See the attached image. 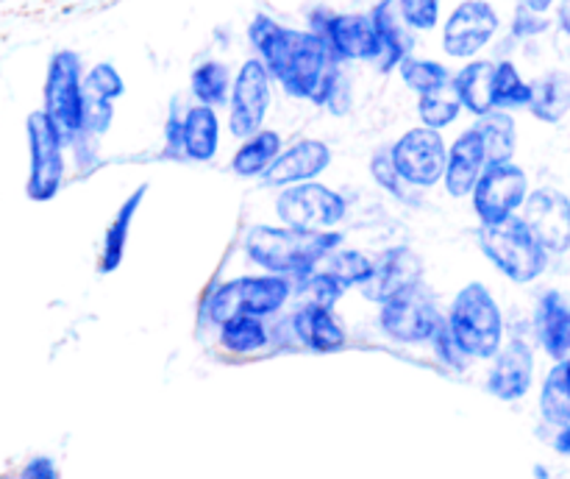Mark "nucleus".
Returning a JSON list of instances; mask_svg holds the SVG:
<instances>
[{"instance_id": "35", "label": "nucleus", "mask_w": 570, "mask_h": 479, "mask_svg": "<svg viewBox=\"0 0 570 479\" xmlns=\"http://www.w3.org/2000/svg\"><path fill=\"white\" fill-rule=\"evenodd\" d=\"M529 95H532V87L523 81L518 67L512 61H499L493 76V109H521L529 104Z\"/></svg>"}, {"instance_id": "11", "label": "nucleus", "mask_w": 570, "mask_h": 479, "mask_svg": "<svg viewBox=\"0 0 570 479\" xmlns=\"http://www.w3.org/2000/svg\"><path fill=\"white\" fill-rule=\"evenodd\" d=\"M271 104L273 76L262 65V59H248L232 78V92H228V128L234 137L245 139L262 131Z\"/></svg>"}, {"instance_id": "5", "label": "nucleus", "mask_w": 570, "mask_h": 479, "mask_svg": "<svg viewBox=\"0 0 570 479\" xmlns=\"http://www.w3.org/2000/svg\"><path fill=\"white\" fill-rule=\"evenodd\" d=\"M289 293H293L289 278L284 276H273V273L239 276L212 290L209 301H206V315L215 326L239 315L267 317L287 304Z\"/></svg>"}, {"instance_id": "42", "label": "nucleus", "mask_w": 570, "mask_h": 479, "mask_svg": "<svg viewBox=\"0 0 570 479\" xmlns=\"http://www.w3.org/2000/svg\"><path fill=\"white\" fill-rule=\"evenodd\" d=\"M546 26H549V22L540 20V14H534V11H529V9L518 11V17H515V33H521V37H529V33L543 31Z\"/></svg>"}, {"instance_id": "3", "label": "nucleus", "mask_w": 570, "mask_h": 479, "mask_svg": "<svg viewBox=\"0 0 570 479\" xmlns=\"http://www.w3.org/2000/svg\"><path fill=\"white\" fill-rule=\"evenodd\" d=\"M445 323L468 360H490L504 345V315L482 282L465 284L454 295Z\"/></svg>"}, {"instance_id": "30", "label": "nucleus", "mask_w": 570, "mask_h": 479, "mask_svg": "<svg viewBox=\"0 0 570 479\" xmlns=\"http://www.w3.org/2000/svg\"><path fill=\"white\" fill-rule=\"evenodd\" d=\"M460 115L462 104L451 84L432 89L426 95H417V117H421V126L432 128V131H443V128L454 126Z\"/></svg>"}, {"instance_id": "41", "label": "nucleus", "mask_w": 570, "mask_h": 479, "mask_svg": "<svg viewBox=\"0 0 570 479\" xmlns=\"http://www.w3.org/2000/svg\"><path fill=\"white\" fill-rule=\"evenodd\" d=\"M20 479H59V468L50 457H33L20 471Z\"/></svg>"}, {"instance_id": "6", "label": "nucleus", "mask_w": 570, "mask_h": 479, "mask_svg": "<svg viewBox=\"0 0 570 479\" xmlns=\"http://www.w3.org/2000/svg\"><path fill=\"white\" fill-rule=\"evenodd\" d=\"M28 137V182L26 195L37 204L53 201L65 184V143L59 128L53 126L42 109L31 111L26 120Z\"/></svg>"}, {"instance_id": "36", "label": "nucleus", "mask_w": 570, "mask_h": 479, "mask_svg": "<svg viewBox=\"0 0 570 479\" xmlns=\"http://www.w3.org/2000/svg\"><path fill=\"white\" fill-rule=\"evenodd\" d=\"M323 271L332 273L343 287H362L373 271V260L362 251H332L323 260Z\"/></svg>"}, {"instance_id": "21", "label": "nucleus", "mask_w": 570, "mask_h": 479, "mask_svg": "<svg viewBox=\"0 0 570 479\" xmlns=\"http://www.w3.org/2000/svg\"><path fill=\"white\" fill-rule=\"evenodd\" d=\"M178 126V154L193 162L215 159L220 148V117L217 109L204 104H193L184 117H176Z\"/></svg>"}, {"instance_id": "2", "label": "nucleus", "mask_w": 570, "mask_h": 479, "mask_svg": "<svg viewBox=\"0 0 570 479\" xmlns=\"http://www.w3.org/2000/svg\"><path fill=\"white\" fill-rule=\"evenodd\" d=\"M343 243L337 232H301L293 226H259L245 234V254L273 276L304 278Z\"/></svg>"}, {"instance_id": "33", "label": "nucleus", "mask_w": 570, "mask_h": 479, "mask_svg": "<svg viewBox=\"0 0 570 479\" xmlns=\"http://www.w3.org/2000/svg\"><path fill=\"white\" fill-rule=\"evenodd\" d=\"M220 345L232 354H250L267 345V326L262 317L239 315L220 323Z\"/></svg>"}, {"instance_id": "23", "label": "nucleus", "mask_w": 570, "mask_h": 479, "mask_svg": "<svg viewBox=\"0 0 570 479\" xmlns=\"http://www.w3.org/2000/svg\"><path fill=\"white\" fill-rule=\"evenodd\" d=\"M534 332H538L540 345L554 362L570 356V304L557 290L540 299L538 312H534Z\"/></svg>"}, {"instance_id": "20", "label": "nucleus", "mask_w": 570, "mask_h": 479, "mask_svg": "<svg viewBox=\"0 0 570 479\" xmlns=\"http://www.w3.org/2000/svg\"><path fill=\"white\" fill-rule=\"evenodd\" d=\"M484 167H488V159H484L482 139L471 126L454 139V145L449 148V159H445L443 184L451 198H471Z\"/></svg>"}, {"instance_id": "17", "label": "nucleus", "mask_w": 570, "mask_h": 479, "mask_svg": "<svg viewBox=\"0 0 570 479\" xmlns=\"http://www.w3.org/2000/svg\"><path fill=\"white\" fill-rule=\"evenodd\" d=\"M328 165H332V148L323 139H298L276 156L262 182L267 187H295V184L315 182L323 170H328Z\"/></svg>"}, {"instance_id": "7", "label": "nucleus", "mask_w": 570, "mask_h": 479, "mask_svg": "<svg viewBox=\"0 0 570 479\" xmlns=\"http://www.w3.org/2000/svg\"><path fill=\"white\" fill-rule=\"evenodd\" d=\"M348 212V201L326 184L306 182L284 187L276 198V215L284 226L301 232H334Z\"/></svg>"}, {"instance_id": "9", "label": "nucleus", "mask_w": 570, "mask_h": 479, "mask_svg": "<svg viewBox=\"0 0 570 479\" xmlns=\"http://www.w3.org/2000/svg\"><path fill=\"white\" fill-rule=\"evenodd\" d=\"M527 195L529 176L521 165H515V162L488 165L471 193L473 212L479 215L482 226H495V223L515 217Z\"/></svg>"}, {"instance_id": "29", "label": "nucleus", "mask_w": 570, "mask_h": 479, "mask_svg": "<svg viewBox=\"0 0 570 479\" xmlns=\"http://www.w3.org/2000/svg\"><path fill=\"white\" fill-rule=\"evenodd\" d=\"M148 187H139L137 193L128 195L126 204L117 209L115 221L109 223L104 234V254H100V271L111 273L122 265V256H126L128 248V234H131V223L137 217V209L142 206V195Z\"/></svg>"}, {"instance_id": "15", "label": "nucleus", "mask_w": 570, "mask_h": 479, "mask_svg": "<svg viewBox=\"0 0 570 479\" xmlns=\"http://www.w3.org/2000/svg\"><path fill=\"white\" fill-rule=\"evenodd\" d=\"M499 11L488 0H462L443 22V50L451 59H473L499 31Z\"/></svg>"}, {"instance_id": "22", "label": "nucleus", "mask_w": 570, "mask_h": 479, "mask_svg": "<svg viewBox=\"0 0 570 479\" xmlns=\"http://www.w3.org/2000/svg\"><path fill=\"white\" fill-rule=\"evenodd\" d=\"M371 20L376 28L379 45H382L379 67L393 70L406 56H412V28L406 26L404 14H401L399 0H379L376 9L371 11Z\"/></svg>"}, {"instance_id": "39", "label": "nucleus", "mask_w": 570, "mask_h": 479, "mask_svg": "<svg viewBox=\"0 0 570 479\" xmlns=\"http://www.w3.org/2000/svg\"><path fill=\"white\" fill-rule=\"evenodd\" d=\"M371 173H373V178H376L379 187L387 189L390 195H395V198H410V193H406V189H412V187L399 176L393 159H390V150H382V154L371 162Z\"/></svg>"}, {"instance_id": "24", "label": "nucleus", "mask_w": 570, "mask_h": 479, "mask_svg": "<svg viewBox=\"0 0 570 479\" xmlns=\"http://www.w3.org/2000/svg\"><path fill=\"white\" fill-rule=\"evenodd\" d=\"M293 329L301 343L306 349L317 351V354H332V351H340L345 345L343 326L334 317V312L323 310V306H301L293 317Z\"/></svg>"}, {"instance_id": "27", "label": "nucleus", "mask_w": 570, "mask_h": 479, "mask_svg": "<svg viewBox=\"0 0 570 479\" xmlns=\"http://www.w3.org/2000/svg\"><path fill=\"white\" fill-rule=\"evenodd\" d=\"M473 128H476L479 139H482L488 165L512 162V156H515V148H518V128L510 111H501V109L488 111V115L479 117V123Z\"/></svg>"}, {"instance_id": "14", "label": "nucleus", "mask_w": 570, "mask_h": 479, "mask_svg": "<svg viewBox=\"0 0 570 479\" xmlns=\"http://www.w3.org/2000/svg\"><path fill=\"white\" fill-rule=\"evenodd\" d=\"M328 45L337 61H376L382 56L371 14H321L312 17V28Z\"/></svg>"}, {"instance_id": "18", "label": "nucleus", "mask_w": 570, "mask_h": 479, "mask_svg": "<svg viewBox=\"0 0 570 479\" xmlns=\"http://www.w3.org/2000/svg\"><path fill=\"white\" fill-rule=\"evenodd\" d=\"M534 382V354L532 345L521 338H512L495 351V362L490 368L488 390L501 401H518L532 390Z\"/></svg>"}, {"instance_id": "13", "label": "nucleus", "mask_w": 570, "mask_h": 479, "mask_svg": "<svg viewBox=\"0 0 570 479\" xmlns=\"http://www.w3.org/2000/svg\"><path fill=\"white\" fill-rule=\"evenodd\" d=\"M518 217L546 254H566L570 248V198L562 189L540 187L529 193Z\"/></svg>"}, {"instance_id": "12", "label": "nucleus", "mask_w": 570, "mask_h": 479, "mask_svg": "<svg viewBox=\"0 0 570 479\" xmlns=\"http://www.w3.org/2000/svg\"><path fill=\"white\" fill-rule=\"evenodd\" d=\"M440 321H443V312L434 306L432 295L421 284L393 295L379 310L384 334L399 343H429Z\"/></svg>"}, {"instance_id": "31", "label": "nucleus", "mask_w": 570, "mask_h": 479, "mask_svg": "<svg viewBox=\"0 0 570 479\" xmlns=\"http://www.w3.org/2000/svg\"><path fill=\"white\" fill-rule=\"evenodd\" d=\"M540 412L557 429L570 423V379L562 362H557L546 377L540 390Z\"/></svg>"}, {"instance_id": "34", "label": "nucleus", "mask_w": 570, "mask_h": 479, "mask_svg": "<svg viewBox=\"0 0 570 479\" xmlns=\"http://www.w3.org/2000/svg\"><path fill=\"white\" fill-rule=\"evenodd\" d=\"M399 72H401V81L417 95H426L432 92V89H440L445 87V84H451L449 67L440 65V61L434 59H423V56H406V59L399 65Z\"/></svg>"}, {"instance_id": "44", "label": "nucleus", "mask_w": 570, "mask_h": 479, "mask_svg": "<svg viewBox=\"0 0 570 479\" xmlns=\"http://www.w3.org/2000/svg\"><path fill=\"white\" fill-rule=\"evenodd\" d=\"M551 3H554V0H523V9L534 11V14H543V11L551 9Z\"/></svg>"}, {"instance_id": "37", "label": "nucleus", "mask_w": 570, "mask_h": 479, "mask_svg": "<svg viewBox=\"0 0 570 479\" xmlns=\"http://www.w3.org/2000/svg\"><path fill=\"white\" fill-rule=\"evenodd\" d=\"M345 287L326 271H312L304 276V299L309 306H323V310H334L340 299H343Z\"/></svg>"}, {"instance_id": "40", "label": "nucleus", "mask_w": 570, "mask_h": 479, "mask_svg": "<svg viewBox=\"0 0 570 479\" xmlns=\"http://www.w3.org/2000/svg\"><path fill=\"white\" fill-rule=\"evenodd\" d=\"M429 343H434V351H438V356L445 362V365L465 368L468 356L462 354V349H460V345H456L454 334L449 332V323H445V315H443V321L438 323V329H434V334H432V340H429Z\"/></svg>"}, {"instance_id": "16", "label": "nucleus", "mask_w": 570, "mask_h": 479, "mask_svg": "<svg viewBox=\"0 0 570 479\" xmlns=\"http://www.w3.org/2000/svg\"><path fill=\"white\" fill-rule=\"evenodd\" d=\"M126 92V81L109 61H98L83 72L81 81V134L100 137L109 131L115 100Z\"/></svg>"}, {"instance_id": "10", "label": "nucleus", "mask_w": 570, "mask_h": 479, "mask_svg": "<svg viewBox=\"0 0 570 479\" xmlns=\"http://www.w3.org/2000/svg\"><path fill=\"white\" fill-rule=\"evenodd\" d=\"M390 159L412 189H426L443 182L449 145H445L443 131L415 126L395 139V145L390 148Z\"/></svg>"}, {"instance_id": "19", "label": "nucleus", "mask_w": 570, "mask_h": 479, "mask_svg": "<svg viewBox=\"0 0 570 479\" xmlns=\"http://www.w3.org/2000/svg\"><path fill=\"white\" fill-rule=\"evenodd\" d=\"M415 284H421V260L410 248H393L373 260L371 276L360 290L373 304H384Z\"/></svg>"}, {"instance_id": "43", "label": "nucleus", "mask_w": 570, "mask_h": 479, "mask_svg": "<svg viewBox=\"0 0 570 479\" xmlns=\"http://www.w3.org/2000/svg\"><path fill=\"white\" fill-rule=\"evenodd\" d=\"M554 449L560 451V454L570 457V423L560 427V432H557V438H554Z\"/></svg>"}, {"instance_id": "28", "label": "nucleus", "mask_w": 570, "mask_h": 479, "mask_svg": "<svg viewBox=\"0 0 570 479\" xmlns=\"http://www.w3.org/2000/svg\"><path fill=\"white\" fill-rule=\"evenodd\" d=\"M532 95H529L527 109L532 111L538 120L543 123H560L570 111V76L568 72H549V76L538 78L529 84Z\"/></svg>"}, {"instance_id": "4", "label": "nucleus", "mask_w": 570, "mask_h": 479, "mask_svg": "<svg viewBox=\"0 0 570 479\" xmlns=\"http://www.w3.org/2000/svg\"><path fill=\"white\" fill-rule=\"evenodd\" d=\"M479 245H482L484 256L495 265V271L504 273L515 284L538 282L549 265V254L518 215L504 223H495V226H482Z\"/></svg>"}, {"instance_id": "1", "label": "nucleus", "mask_w": 570, "mask_h": 479, "mask_svg": "<svg viewBox=\"0 0 570 479\" xmlns=\"http://www.w3.org/2000/svg\"><path fill=\"white\" fill-rule=\"evenodd\" d=\"M248 37L259 53L256 59H262L267 72L293 98L326 106L334 81L343 70L328 45L315 31H298V28L282 26L273 17L259 14L250 22Z\"/></svg>"}, {"instance_id": "25", "label": "nucleus", "mask_w": 570, "mask_h": 479, "mask_svg": "<svg viewBox=\"0 0 570 479\" xmlns=\"http://www.w3.org/2000/svg\"><path fill=\"white\" fill-rule=\"evenodd\" d=\"M493 76L495 61L471 59L454 78H451V87H454L462 109H468L476 117L493 111Z\"/></svg>"}, {"instance_id": "8", "label": "nucleus", "mask_w": 570, "mask_h": 479, "mask_svg": "<svg viewBox=\"0 0 570 479\" xmlns=\"http://www.w3.org/2000/svg\"><path fill=\"white\" fill-rule=\"evenodd\" d=\"M81 56L76 50H56L50 56L48 76H45L42 111L53 120V126L59 128L65 139L81 134Z\"/></svg>"}, {"instance_id": "32", "label": "nucleus", "mask_w": 570, "mask_h": 479, "mask_svg": "<svg viewBox=\"0 0 570 479\" xmlns=\"http://www.w3.org/2000/svg\"><path fill=\"white\" fill-rule=\"evenodd\" d=\"M228 92H232V72L223 61H204L195 67L193 95L198 104L217 109V106L228 104Z\"/></svg>"}, {"instance_id": "26", "label": "nucleus", "mask_w": 570, "mask_h": 479, "mask_svg": "<svg viewBox=\"0 0 570 479\" xmlns=\"http://www.w3.org/2000/svg\"><path fill=\"white\" fill-rule=\"evenodd\" d=\"M284 150L282 134L273 131V128H262V131L250 134L243 139V145L237 148L232 159V170L239 178H256L265 176L267 167L276 162V156Z\"/></svg>"}, {"instance_id": "38", "label": "nucleus", "mask_w": 570, "mask_h": 479, "mask_svg": "<svg viewBox=\"0 0 570 479\" xmlns=\"http://www.w3.org/2000/svg\"><path fill=\"white\" fill-rule=\"evenodd\" d=\"M399 9L412 31H432L440 22L443 0H399Z\"/></svg>"}]
</instances>
